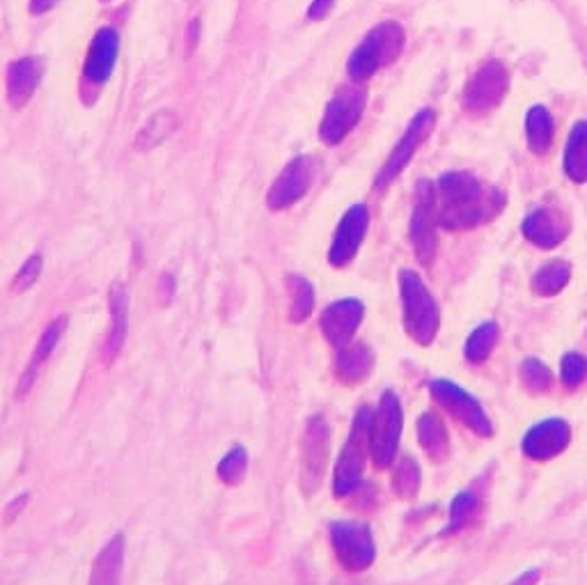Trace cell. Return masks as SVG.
I'll return each instance as SVG.
<instances>
[{
    "mask_svg": "<svg viewBox=\"0 0 587 585\" xmlns=\"http://www.w3.org/2000/svg\"><path fill=\"white\" fill-rule=\"evenodd\" d=\"M402 427H404V411L400 398L393 390H385L372 416V459L377 469H388L395 461L400 450Z\"/></svg>",
    "mask_w": 587,
    "mask_h": 585,
    "instance_id": "cell-5",
    "label": "cell"
},
{
    "mask_svg": "<svg viewBox=\"0 0 587 585\" xmlns=\"http://www.w3.org/2000/svg\"><path fill=\"white\" fill-rule=\"evenodd\" d=\"M498 324L496 322H486L482 326H477L469 340H467V349H463V354H467V358L471 363H484L488 356H492L496 343H498Z\"/></svg>",
    "mask_w": 587,
    "mask_h": 585,
    "instance_id": "cell-30",
    "label": "cell"
},
{
    "mask_svg": "<svg viewBox=\"0 0 587 585\" xmlns=\"http://www.w3.org/2000/svg\"><path fill=\"white\" fill-rule=\"evenodd\" d=\"M418 441L434 461H444L450 452V434L446 429V423L431 411L423 413L418 418Z\"/></svg>",
    "mask_w": 587,
    "mask_h": 585,
    "instance_id": "cell-25",
    "label": "cell"
},
{
    "mask_svg": "<svg viewBox=\"0 0 587 585\" xmlns=\"http://www.w3.org/2000/svg\"><path fill=\"white\" fill-rule=\"evenodd\" d=\"M560 377H562V383H565L567 388L580 386L587 377V358L578 352L565 354V358H562V365H560Z\"/></svg>",
    "mask_w": 587,
    "mask_h": 585,
    "instance_id": "cell-35",
    "label": "cell"
},
{
    "mask_svg": "<svg viewBox=\"0 0 587 585\" xmlns=\"http://www.w3.org/2000/svg\"><path fill=\"white\" fill-rule=\"evenodd\" d=\"M246 471H249V452L243 446L230 448L228 455L220 459L218 467H216L218 480L228 486L239 484L243 478H246Z\"/></svg>",
    "mask_w": 587,
    "mask_h": 585,
    "instance_id": "cell-31",
    "label": "cell"
},
{
    "mask_svg": "<svg viewBox=\"0 0 587 585\" xmlns=\"http://www.w3.org/2000/svg\"><path fill=\"white\" fill-rule=\"evenodd\" d=\"M509 90V74L500 60L484 62L463 88V108L471 115L494 111Z\"/></svg>",
    "mask_w": 587,
    "mask_h": 585,
    "instance_id": "cell-9",
    "label": "cell"
},
{
    "mask_svg": "<svg viewBox=\"0 0 587 585\" xmlns=\"http://www.w3.org/2000/svg\"><path fill=\"white\" fill-rule=\"evenodd\" d=\"M521 381L530 393H546L553 386V375L540 358H526L521 365Z\"/></svg>",
    "mask_w": 587,
    "mask_h": 585,
    "instance_id": "cell-32",
    "label": "cell"
},
{
    "mask_svg": "<svg viewBox=\"0 0 587 585\" xmlns=\"http://www.w3.org/2000/svg\"><path fill=\"white\" fill-rule=\"evenodd\" d=\"M434 400L444 406L448 413L467 425L471 432L480 434V436H492L494 434V425L488 421V416L484 413L482 404L469 393V390H463L461 386L448 381V379H436L429 386Z\"/></svg>",
    "mask_w": 587,
    "mask_h": 585,
    "instance_id": "cell-10",
    "label": "cell"
},
{
    "mask_svg": "<svg viewBox=\"0 0 587 585\" xmlns=\"http://www.w3.org/2000/svg\"><path fill=\"white\" fill-rule=\"evenodd\" d=\"M370 230V209L365 205H354L342 216V221L337 223L335 237L331 241L329 249V264L335 269L347 266L360 251L362 239Z\"/></svg>",
    "mask_w": 587,
    "mask_h": 585,
    "instance_id": "cell-13",
    "label": "cell"
},
{
    "mask_svg": "<svg viewBox=\"0 0 587 585\" xmlns=\"http://www.w3.org/2000/svg\"><path fill=\"white\" fill-rule=\"evenodd\" d=\"M42 269H44V260L39 253L31 255L26 262H23L21 269L16 272V276L12 278V291H28L42 276Z\"/></svg>",
    "mask_w": 587,
    "mask_h": 585,
    "instance_id": "cell-36",
    "label": "cell"
},
{
    "mask_svg": "<svg viewBox=\"0 0 587 585\" xmlns=\"http://www.w3.org/2000/svg\"><path fill=\"white\" fill-rule=\"evenodd\" d=\"M537 581H540V570H530V572L521 574L519 578H514L509 585H534Z\"/></svg>",
    "mask_w": 587,
    "mask_h": 585,
    "instance_id": "cell-40",
    "label": "cell"
},
{
    "mask_svg": "<svg viewBox=\"0 0 587 585\" xmlns=\"http://www.w3.org/2000/svg\"><path fill=\"white\" fill-rule=\"evenodd\" d=\"M375 365V354L365 345H347L342 347L335 360V375L342 383H360L367 375H370Z\"/></svg>",
    "mask_w": 587,
    "mask_h": 585,
    "instance_id": "cell-23",
    "label": "cell"
},
{
    "mask_svg": "<svg viewBox=\"0 0 587 585\" xmlns=\"http://www.w3.org/2000/svg\"><path fill=\"white\" fill-rule=\"evenodd\" d=\"M572 441V427L562 418H549L530 427L523 436V455L537 461L557 457Z\"/></svg>",
    "mask_w": 587,
    "mask_h": 585,
    "instance_id": "cell-17",
    "label": "cell"
},
{
    "mask_svg": "<svg viewBox=\"0 0 587 585\" xmlns=\"http://www.w3.org/2000/svg\"><path fill=\"white\" fill-rule=\"evenodd\" d=\"M289 289V320L291 324H303L314 308V287L303 276H287Z\"/></svg>",
    "mask_w": 587,
    "mask_h": 585,
    "instance_id": "cell-28",
    "label": "cell"
},
{
    "mask_svg": "<svg viewBox=\"0 0 587 585\" xmlns=\"http://www.w3.org/2000/svg\"><path fill=\"white\" fill-rule=\"evenodd\" d=\"M565 175L576 182H587V122H576L565 145Z\"/></svg>",
    "mask_w": 587,
    "mask_h": 585,
    "instance_id": "cell-26",
    "label": "cell"
},
{
    "mask_svg": "<svg viewBox=\"0 0 587 585\" xmlns=\"http://www.w3.org/2000/svg\"><path fill=\"white\" fill-rule=\"evenodd\" d=\"M434 125H436V113L431 108H423V111H418L413 115V119L408 122V127H406L402 140L395 145L393 154L388 157V161L379 170L377 188H385L388 184H393L402 175V170L408 165V161L413 159L415 150H418L421 145L429 138Z\"/></svg>",
    "mask_w": 587,
    "mask_h": 585,
    "instance_id": "cell-11",
    "label": "cell"
},
{
    "mask_svg": "<svg viewBox=\"0 0 587 585\" xmlns=\"http://www.w3.org/2000/svg\"><path fill=\"white\" fill-rule=\"evenodd\" d=\"M108 312H111V324L102 345V358L106 365H113L122 347H125L129 333V295L122 283H115L108 291Z\"/></svg>",
    "mask_w": 587,
    "mask_h": 585,
    "instance_id": "cell-18",
    "label": "cell"
},
{
    "mask_svg": "<svg viewBox=\"0 0 587 585\" xmlns=\"http://www.w3.org/2000/svg\"><path fill=\"white\" fill-rule=\"evenodd\" d=\"M393 486H395V494L400 498H413L415 494H418L421 469L411 457H404L398 464L395 475H393Z\"/></svg>",
    "mask_w": 587,
    "mask_h": 585,
    "instance_id": "cell-33",
    "label": "cell"
},
{
    "mask_svg": "<svg viewBox=\"0 0 587 585\" xmlns=\"http://www.w3.org/2000/svg\"><path fill=\"white\" fill-rule=\"evenodd\" d=\"M60 3V0H31L28 3V10L33 16H42V14H48L56 5Z\"/></svg>",
    "mask_w": 587,
    "mask_h": 585,
    "instance_id": "cell-39",
    "label": "cell"
},
{
    "mask_svg": "<svg viewBox=\"0 0 587 585\" xmlns=\"http://www.w3.org/2000/svg\"><path fill=\"white\" fill-rule=\"evenodd\" d=\"M436 211H434V200H431V184L421 186V198L415 203L413 216H411V241L415 257L423 266H429L436 257Z\"/></svg>",
    "mask_w": 587,
    "mask_h": 585,
    "instance_id": "cell-15",
    "label": "cell"
},
{
    "mask_svg": "<svg viewBox=\"0 0 587 585\" xmlns=\"http://www.w3.org/2000/svg\"><path fill=\"white\" fill-rule=\"evenodd\" d=\"M431 200L438 228L454 232L471 230L494 218L505 205V195L471 173H446L431 186Z\"/></svg>",
    "mask_w": 587,
    "mask_h": 585,
    "instance_id": "cell-1",
    "label": "cell"
},
{
    "mask_svg": "<svg viewBox=\"0 0 587 585\" xmlns=\"http://www.w3.org/2000/svg\"><path fill=\"white\" fill-rule=\"evenodd\" d=\"M331 450V427L324 416H312L306 425L301 441V486L314 494L326 475Z\"/></svg>",
    "mask_w": 587,
    "mask_h": 585,
    "instance_id": "cell-8",
    "label": "cell"
},
{
    "mask_svg": "<svg viewBox=\"0 0 587 585\" xmlns=\"http://www.w3.org/2000/svg\"><path fill=\"white\" fill-rule=\"evenodd\" d=\"M526 140L534 154H544L553 142V119L544 106H532L526 113Z\"/></svg>",
    "mask_w": 587,
    "mask_h": 585,
    "instance_id": "cell-27",
    "label": "cell"
},
{
    "mask_svg": "<svg viewBox=\"0 0 587 585\" xmlns=\"http://www.w3.org/2000/svg\"><path fill=\"white\" fill-rule=\"evenodd\" d=\"M362 317H365L362 301L339 299L322 312V320H320L322 333L333 347H337V349L347 347L352 343V337L356 335Z\"/></svg>",
    "mask_w": 587,
    "mask_h": 585,
    "instance_id": "cell-16",
    "label": "cell"
},
{
    "mask_svg": "<svg viewBox=\"0 0 587 585\" xmlns=\"http://www.w3.org/2000/svg\"><path fill=\"white\" fill-rule=\"evenodd\" d=\"M312 180H314V159L312 157L291 159L266 193L268 209L283 211L291 205H297L310 191Z\"/></svg>",
    "mask_w": 587,
    "mask_h": 585,
    "instance_id": "cell-12",
    "label": "cell"
},
{
    "mask_svg": "<svg viewBox=\"0 0 587 585\" xmlns=\"http://www.w3.org/2000/svg\"><path fill=\"white\" fill-rule=\"evenodd\" d=\"M119 58V33L111 26L94 33L83 60V81L92 88H102L113 77Z\"/></svg>",
    "mask_w": 587,
    "mask_h": 585,
    "instance_id": "cell-14",
    "label": "cell"
},
{
    "mask_svg": "<svg viewBox=\"0 0 587 585\" xmlns=\"http://www.w3.org/2000/svg\"><path fill=\"white\" fill-rule=\"evenodd\" d=\"M195 39H198V21L191 23V46L195 44Z\"/></svg>",
    "mask_w": 587,
    "mask_h": 585,
    "instance_id": "cell-42",
    "label": "cell"
},
{
    "mask_svg": "<svg viewBox=\"0 0 587 585\" xmlns=\"http://www.w3.org/2000/svg\"><path fill=\"white\" fill-rule=\"evenodd\" d=\"M67 326H69V317L67 314H58L56 320L44 329V333L39 335L37 345H35V349H33V354L28 358L26 370H23V375H21V381H19V388H16V398H23L33 388L39 370L44 368V363L48 360V356H51L56 352V347L60 345V340H62Z\"/></svg>",
    "mask_w": 587,
    "mask_h": 585,
    "instance_id": "cell-21",
    "label": "cell"
},
{
    "mask_svg": "<svg viewBox=\"0 0 587 585\" xmlns=\"http://www.w3.org/2000/svg\"><path fill=\"white\" fill-rule=\"evenodd\" d=\"M125 553H127L125 535L117 532L104 544V549L96 553L88 585H122Z\"/></svg>",
    "mask_w": 587,
    "mask_h": 585,
    "instance_id": "cell-22",
    "label": "cell"
},
{
    "mask_svg": "<svg viewBox=\"0 0 587 585\" xmlns=\"http://www.w3.org/2000/svg\"><path fill=\"white\" fill-rule=\"evenodd\" d=\"M400 297L406 333L418 345H431L440 326V314L423 278L411 269L400 272Z\"/></svg>",
    "mask_w": 587,
    "mask_h": 585,
    "instance_id": "cell-4",
    "label": "cell"
},
{
    "mask_svg": "<svg viewBox=\"0 0 587 585\" xmlns=\"http://www.w3.org/2000/svg\"><path fill=\"white\" fill-rule=\"evenodd\" d=\"M477 507H480V498L473 492H461L459 496H454V501L450 505V526H448V530L457 532V530L467 528L471 524V519L475 517Z\"/></svg>",
    "mask_w": 587,
    "mask_h": 585,
    "instance_id": "cell-34",
    "label": "cell"
},
{
    "mask_svg": "<svg viewBox=\"0 0 587 585\" xmlns=\"http://www.w3.org/2000/svg\"><path fill=\"white\" fill-rule=\"evenodd\" d=\"M335 0H312L310 8H308V19L310 21H322L329 16V12L333 10Z\"/></svg>",
    "mask_w": 587,
    "mask_h": 585,
    "instance_id": "cell-37",
    "label": "cell"
},
{
    "mask_svg": "<svg viewBox=\"0 0 587 585\" xmlns=\"http://www.w3.org/2000/svg\"><path fill=\"white\" fill-rule=\"evenodd\" d=\"M180 127V117L173 111H159L154 113L147 125L136 134L134 150L136 152H152L159 145H163Z\"/></svg>",
    "mask_w": 587,
    "mask_h": 585,
    "instance_id": "cell-24",
    "label": "cell"
},
{
    "mask_svg": "<svg viewBox=\"0 0 587 585\" xmlns=\"http://www.w3.org/2000/svg\"><path fill=\"white\" fill-rule=\"evenodd\" d=\"M44 74V62L35 56H26L12 60L8 67L5 77V90H8V102L12 108H23L31 100L35 90L42 83Z\"/></svg>",
    "mask_w": 587,
    "mask_h": 585,
    "instance_id": "cell-19",
    "label": "cell"
},
{
    "mask_svg": "<svg viewBox=\"0 0 587 585\" xmlns=\"http://www.w3.org/2000/svg\"><path fill=\"white\" fill-rule=\"evenodd\" d=\"M165 289H168V297L173 299V295H175V278L170 276V274L161 276V297L165 295Z\"/></svg>",
    "mask_w": 587,
    "mask_h": 585,
    "instance_id": "cell-41",
    "label": "cell"
},
{
    "mask_svg": "<svg viewBox=\"0 0 587 585\" xmlns=\"http://www.w3.org/2000/svg\"><path fill=\"white\" fill-rule=\"evenodd\" d=\"M406 46V31L398 21H383L367 33L354 48L347 71L354 81L372 79L379 69L393 65Z\"/></svg>",
    "mask_w": 587,
    "mask_h": 585,
    "instance_id": "cell-2",
    "label": "cell"
},
{
    "mask_svg": "<svg viewBox=\"0 0 587 585\" xmlns=\"http://www.w3.org/2000/svg\"><path fill=\"white\" fill-rule=\"evenodd\" d=\"M521 230H523V237L530 243H534L537 249L549 251V249H555L557 243L565 241L569 226L565 221V216L557 214L555 209L540 207L526 216Z\"/></svg>",
    "mask_w": 587,
    "mask_h": 585,
    "instance_id": "cell-20",
    "label": "cell"
},
{
    "mask_svg": "<svg viewBox=\"0 0 587 585\" xmlns=\"http://www.w3.org/2000/svg\"><path fill=\"white\" fill-rule=\"evenodd\" d=\"M329 535L339 565L347 572H365L372 567L377 547L370 526L358 521H333L329 526Z\"/></svg>",
    "mask_w": 587,
    "mask_h": 585,
    "instance_id": "cell-6",
    "label": "cell"
},
{
    "mask_svg": "<svg viewBox=\"0 0 587 585\" xmlns=\"http://www.w3.org/2000/svg\"><path fill=\"white\" fill-rule=\"evenodd\" d=\"M28 501H31V496H28V494H21L19 498H14V501L8 505V509H5V521H8V524H12V521H14V519L21 515V512L26 509Z\"/></svg>",
    "mask_w": 587,
    "mask_h": 585,
    "instance_id": "cell-38",
    "label": "cell"
},
{
    "mask_svg": "<svg viewBox=\"0 0 587 585\" xmlns=\"http://www.w3.org/2000/svg\"><path fill=\"white\" fill-rule=\"evenodd\" d=\"M372 416L375 411L370 406H360L356 413L345 448H342L335 464L333 486L337 496H349L358 490L362 480L367 455L372 452Z\"/></svg>",
    "mask_w": 587,
    "mask_h": 585,
    "instance_id": "cell-3",
    "label": "cell"
},
{
    "mask_svg": "<svg viewBox=\"0 0 587 585\" xmlns=\"http://www.w3.org/2000/svg\"><path fill=\"white\" fill-rule=\"evenodd\" d=\"M572 278V266L567 262H549L532 278V287L540 297H555L562 289L567 287Z\"/></svg>",
    "mask_w": 587,
    "mask_h": 585,
    "instance_id": "cell-29",
    "label": "cell"
},
{
    "mask_svg": "<svg viewBox=\"0 0 587 585\" xmlns=\"http://www.w3.org/2000/svg\"><path fill=\"white\" fill-rule=\"evenodd\" d=\"M367 104V94L358 85H345L335 92L333 100L329 102L322 125H320V138L329 148H335L345 140L354 127L360 122L362 111Z\"/></svg>",
    "mask_w": 587,
    "mask_h": 585,
    "instance_id": "cell-7",
    "label": "cell"
}]
</instances>
